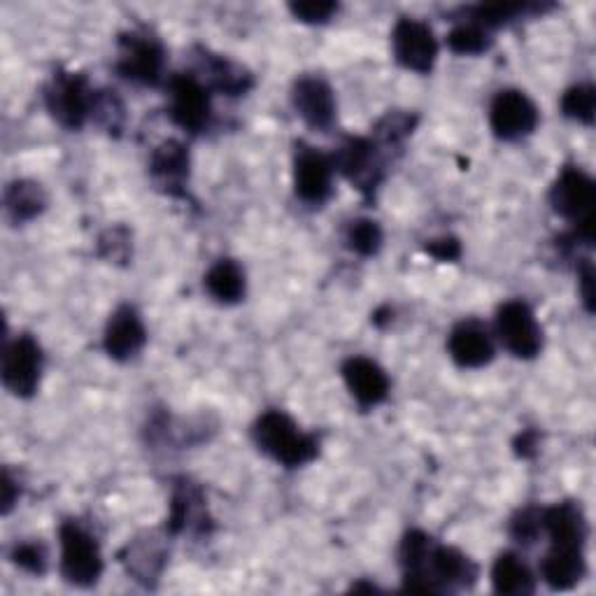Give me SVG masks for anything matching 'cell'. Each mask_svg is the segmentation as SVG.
Here are the masks:
<instances>
[{"label": "cell", "mask_w": 596, "mask_h": 596, "mask_svg": "<svg viewBox=\"0 0 596 596\" xmlns=\"http://www.w3.org/2000/svg\"><path fill=\"white\" fill-rule=\"evenodd\" d=\"M496 333L503 347L519 359H534L543 347V333L525 301H508L498 308Z\"/></svg>", "instance_id": "5"}, {"label": "cell", "mask_w": 596, "mask_h": 596, "mask_svg": "<svg viewBox=\"0 0 596 596\" xmlns=\"http://www.w3.org/2000/svg\"><path fill=\"white\" fill-rule=\"evenodd\" d=\"M434 543L424 531H408L401 543V562L405 569V575L420 573L426 564V557L432 552Z\"/></svg>", "instance_id": "26"}, {"label": "cell", "mask_w": 596, "mask_h": 596, "mask_svg": "<svg viewBox=\"0 0 596 596\" xmlns=\"http://www.w3.org/2000/svg\"><path fill=\"white\" fill-rule=\"evenodd\" d=\"M45 205H47V196H45L41 184L28 182V180H19L8 186L5 208L14 221H28V219L37 217L45 210Z\"/></svg>", "instance_id": "22"}, {"label": "cell", "mask_w": 596, "mask_h": 596, "mask_svg": "<svg viewBox=\"0 0 596 596\" xmlns=\"http://www.w3.org/2000/svg\"><path fill=\"white\" fill-rule=\"evenodd\" d=\"M168 91H171L173 122L184 130H190V134H198L210 119L208 89L194 74H175L171 84H168Z\"/></svg>", "instance_id": "11"}, {"label": "cell", "mask_w": 596, "mask_h": 596, "mask_svg": "<svg viewBox=\"0 0 596 596\" xmlns=\"http://www.w3.org/2000/svg\"><path fill=\"white\" fill-rule=\"evenodd\" d=\"M147 331L136 308L122 306L112 312L105 329V352L112 359L128 362L145 347Z\"/></svg>", "instance_id": "13"}, {"label": "cell", "mask_w": 596, "mask_h": 596, "mask_svg": "<svg viewBox=\"0 0 596 596\" xmlns=\"http://www.w3.org/2000/svg\"><path fill=\"white\" fill-rule=\"evenodd\" d=\"M289 10L306 24H324L339 12V5L331 3V0H303V3H291Z\"/></svg>", "instance_id": "30"}, {"label": "cell", "mask_w": 596, "mask_h": 596, "mask_svg": "<svg viewBox=\"0 0 596 596\" xmlns=\"http://www.w3.org/2000/svg\"><path fill=\"white\" fill-rule=\"evenodd\" d=\"M254 440L268 457L289 466V469H298V466L310 463L317 457V452H320V443H317V438L303 434L283 410H268V413L256 420Z\"/></svg>", "instance_id": "1"}, {"label": "cell", "mask_w": 596, "mask_h": 596, "mask_svg": "<svg viewBox=\"0 0 596 596\" xmlns=\"http://www.w3.org/2000/svg\"><path fill=\"white\" fill-rule=\"evenodd\" d=\"M562 110L564 115L583 122V124H592L594 122V110H596V91L592 84H577L571 87L564 99H562Z\"/></svg>", "instance_id": "25"}, {"label": "cell", "mask_w": 596, "mask_h": 596, "mask_svg": "<svg viewBox=\"0 0 596 596\" xmlns=\"http://www.w3.org/2000/svg\"><path fill=\"white\" fill-rule=\"evenodd\" d=\"M203 66L205 72H208V80L215 89L229 93V96H240V93H245L252 87V74L240 68L227 59H221V56H210L203 54Z\"/></svg>", "instance_id": "23"}, {"label": "cell", "mask_w": 596, "mask_h": 596, "mask_svg": "<svg viewBox=\"0 0 596 596\" xmlns=\"http://www.w3.org/2000/svg\"><path fill=\"white\" fill-rule=\"evenodd\" d=\"M585 575V552L583 548L569 546H552L546 562H543V577L552 589H571L583 581Z\"/></svg>", "instance_id": "19"}, {"label": "cell", "mask_w": 596, "mask_h": 596, "mask_svg": "<svg viewBox=\"0 0 596 596\" xmlns=\"http://www.w3.org/2000/svg\"><path fill=\"white\" fill-rule=\"evenodd\" d=\"M61 538V573L68 583L78 587H89L99 583L103 573L101 548L84 527L78 522H66L59 531Z\"/></svg>", "instance_id": "3"}, {"label": "cell", "mask_w": 596, "mask_h": 596, "mask_svg": "<svg viewBox=\"0 0 596 596\" xmlns=\"http://www.w3.org/2000/svg\"><path fill=\"white\" fill-rule=\"evenodd\" d=\"M413 126H415V117L403 115V112H391V115H387V117L378 124V136H380L385 142H397V140H401L403 136L413 134Z\"/></svg>", "instance_id": "33"}, {"label": "cell", "mask_w": 596, "mask_h": 596, "mask_svg": "<svg viewBox=\"0 0 596 596\" xmlns=\"http://www.w3.org/2000/svg\"><path fill=\"white\" fill-rule=\"evenodd\" d=\"M345 242L352 252L362 256L378 254L382 248V229L378 221L373 219H357L352 221L345 233Z\"/></svg>", "instance_id": "24"}, {"label": "cell", "mask_w": 596, "mask_h": 596, "mask_svg": "<svg viewBox=\"0 0 596 596\" xmlns=\"http://www.w3.org/2000/svg\"><path fill=\"white\" fill-rule=\"evenodd\" d=\"M447 349H450V357L461 368H482L494 359V345L490 333L475 320L461 322L452 329Z\"/></svg>", "instance_id": "15"}, {"label": "cell", "mask_w": 596, "mask_h": 596, "mask_svg": "<svg viewBox=\"0 0 596 596\" xmlns=\"http://www.w3.org/2000/svg\"><path fill=\"white\" fill-rule=\"evenodd\" d=\"M511 531L519 540V543H531V540H536L538 534L543 531V511H536V508L522 511L513 519Z\"/></svg>", "instance_id": "32"}, {"label": "cell", "mask_w": 596, "mask_h": 596, "mask_svg": "<svg viewBox=\"0 0 596 596\" xmlns=\"http://www.w3.org/2000/svg\"><path fill=\"white\" fill-rule=\"evenodd\" d=\"M93 96H96V93L89 89L84 74L56 72L47 87L45 101L51 117L61 126L74 130L89 119Z\"/></svg>", "instance_id": "4"}, {"label": "cell", "mask_w": 596, "mask_h": 596, "mask_svg": "<svg viewBox=\"0 0 596 596\" xmlns=\"http://www.w3.org/2000/svg\"><path fill=\"white\" fill-rule=\"evenodd\" d=\"M205 289L219 303H238L245 296V273L231 259H219L205 275Z\"/></svg>", "instance_id": "21"}, {"label": "cell", "mask_w": 596, "mask_h": 596, "mask_svg": "<svg viewBox=\"0 0 596 596\" xmlns=\"http://www.w3.org/2000/svg\"><path fill=\"white\" fill-rule=\"evenodd\" d=\"M43 349L31 335H16L3 352V385L19 399H28L41 385Z\"/></svg>", "instance_id": "6"}, {"label": "cell", "mask_w": 596, "mask_h": 596, "mask_svg": "<svg viewBox=\"0 0 596 596\" xmlns=\"http://www.w3.org/2000/svg\"><path fill=\"white\" fill-rule=\"evenodd\" d=\"M577 277H581V294H583L585 308L592 312L594 310V268H592L589 261H585Z\"/></svg>", "instance_id": "36"}, {"label": "cell", "mask_w": 596, "mask_h": 596, "mask_svg": "<svg viewBox=\"0 0 596 596\" xmlns=\"http://www.w3.org/2000/svg\"><path fill=\"white\" fill-rule=\"evenodd\" d=\"M91 115H96L99 122L110 128V134L112 130L117 134L124 124V105L115 96V91H103V93H96V96H93Z\"/></svg>", "instance_id": "29"}, {"label": "cell", "mask_w": 596, "mask_h": 596, "mask_svg": "<svg viewBox=\"0 0 596 596\" xmlns=\"http://www.w3.org/2000/svg\"><path fill=\"white\" fill-rule=\"evenodd\" d=\"M12 562L33 575H43L47 569V552L41 543H22L12 550Z\"/></svg>", "instance_id": "31"}, {"label": "cell", "mask_w": 596, "mask_h": 596, "mask_svg": "<svg viewBox=\"0 0 596 596\" xmlns=\"http://www.w3.org/2000/svg\"><path fill=\"white\" fill-rule=\"evenodd\" d=\"M447 47L455 54H482L490 47V37L482 31L480 24H461L450 35H447Z\"/></svg>", "instance_id": "27"}, {"label": "cell", "mask_w": 596, "mask_h": 596, "mask_svg": "<svg viewBox=\"0 0 596 596\" xmlns=\"http://www.w3.org/2000/svg\"><path fill=\"white\" fill-rule=\"evenodd\" d=\"M492 130L503 140H517L529 136L538 124V110L527 93L506 89L498 91L490 110Z\"/></svg>", "instance_id": "9"}, {"label": "cell", "mask_w": 596, "mask_h": 596, "mask_svg": "<svg viewBox=\"0 0 596 596\" xmlns=\"http://www.w3.org/2000/svg\"><path fill=\"white\" fill-rule=\"evenodd\" d=\"M343 378L352 397L362 405H378L389 394L387 373L366 357H352L343 366Z\"/></svg>", "instance_id": "17"}, {"label": "cell", "mask_w": 596, "mask_h": 596, "mask_svg": "<svg viewBox=\"0 0 596 596\" xmlns=\"http://www.w3.org/2000/svg\"><path fill=\"white\" fill-rule=\"evenodd\" d=\"M534 10H543L538 5L529 3H492V5H480L475 8L473 16L480 22V26H501L506 22H513L519 14L534 12Z\"/></svg>", "instance_id": "28"}, {"label": "cell", "mask_w": 596, "mask_h": 596, "mask_svg": "<svg viewBox=\"0 0 596 596\" xmlns=\"http://www.w3.org/2000/svg\"><path fill=\"white\" fill-rule=\"evenodd\" d=\"M426 252L438 261H457L461 256V242L452 236H443L428 242Z\"/></svg>", "instance_id": "35"}, {"label": "cell", "mask_w": 596, "mask_h": 596, "mask_svg": "<svg viewBox=\"0 0 596 596\" xmlns=\"http://www.w3.org/2000/svg\"><path fill=\"white\" fill-rule=\"evenodd\" d=\"M19 498V490H16V482L12 480L10 471L3 473V513L8 515L14 506V501Z\"/></svg>", "instance_id": "38"}, {"label": "cell", "mask_w": 596, "mask_h": 596, "mask_svg": "<svg viewBox=\"0 0 596 596\" xmlns=\"http://www.w3.org/2000/svg\"><path fill=\"white\" fill-rule=\"evenodd\" d=\"M294 107L301 119L312 128H329L335 119V99L331 87L322 78H301L294 84Z\"/></svg>", "instance_id": "14"}, {"label": "cell", "mask_w": 596, "mask_h": 596, "mask_svg": "<svg viewBox=\"0 0 596 596\" xmlns=\"http://www.w3.org/2000/svg\"><path fill=\"white\" fill-rule=\"evenodd\" d=\"M543 531L550 536L552 546L585 548L587 525H585V515L581 506L566 501L543 511Z\"/></svg>", "instance_id": "18"}, {"label": "cell", "mask_w": 596, "mask_h": 596, "mask_svg": "<svg viewBox=\"0 0 596 596\" xmlns=\"http://www.w3.org/2000/svg\"><path fill=\"white\" fill-rule=\"evenodd\" d=\"M149 173L165 194L184 196V182L190 177V154L177 140L161 142L149 163Z\"/></svg>", "instance_id": "16"}, {"label": "cell", "mask_w": 596, "mask_h": 596, "mask_svg": "<svg viewBox=\"0 0 596 596\" xmlns=\"http://www.w3.org/2000/svg\"><path fill=\"white\" fill-rule=\"evenodd\" d=\"M515 452L519 457H534L538 452V432H522L515 438Z\"/></svg>", "instance_id": "37"}, {"label": "cell", "mask_w": 596, "mask_h": 596, "mask_svg": "<svg viewBox=\"0 0 596 596\" xmlns=\"http://www.w3.org/2000/svg\"><path fill=\"white\" fill-rule=\"evenodd\" d=\"M333 165L354 182L357 190H362L366 196L376 190L380 182V163L376 154V145L366 138H349L335 154Z\"/></svg>", "instance_id": "12"}, {"label": "cell", "mask_w": 596, "mask_h": 596, "mask_svg": "<svg viewBox=\"0 0 596 596\" xmlns=\"http://www.w3.org/2000/svg\"><path fill=\"white\" fill-rule=\"evenodd\" d=\"M550 203L557 215H562L575 224V238L592 245L596 221V186L592 177L585 175L581 168H566L552 186Z\"/></svg>", "instance_id": "2"}, {"label": "cell", "mask_w": 596, "mask_h": 596, "mask_svg": "<svg viewBox=\"0 0 596 596\" xmlns=\"http://www.w3.org/2000/svg\"><path fill=\"white\" fill-rule=\"evenodd\" d=\"M391 45H394L397 61L415 72H428L436 64L438 41L432 26L420 22V19H401L391 33Z\"/></svg>", "instance_id": "8"}, {"label": "cell", "mask_w": 596, "mask_h": 596, "mask_svg": "<svg viewBox=\"0 0 596 596\" xmlns=\"http://www.w3.org/2000/svg\"><path fill=\"white\" fill-rule=\"evenodd\" d=\"M492 583L494 592L511 596H525L536 589L529 566L513 552H506L496 559L492 569Z\"/></svg>", "instance_id": "20"}, {"label": "cell", "mask_w": 596, "mask_h": 596, "mask_svg": "<svg viewBox=\"0 0 596 596\" xmlns=\"http://www.w3.org/2000/svg\"><path fill=\"white\" fill-rule=\"evenodd\" d=\"M126 229H110L105 236H101V254L112 261H124L130 252Z\"/></svg>", "instance_id": "34"}, {"label": "cell", "mask_w": 596, "mask_h": 596, "mask_svg": "<svg viewBox=\"0 0 596 596\" xmlns=\"http://www.w3.org/2000/svg\"><path fill=\"white\" fill-rule=\"evenodd\" d=\"M333 161L317 152L314 147L296 145L294 157V186L301 200L320 205L331 196V180H333Z\"/></svg>", "instance_id": "10"}, {"label": "cell", "mask_w": 596, "mask_h": 596, "mask_svg": "<svg viewBox=\"0 0 596 596\" xmlns=\"http://www.w3.org/2000/svg\"><path fill=\"white\" fill-rule=\"evenodd\" d=\"M117 70L122 72V78L138 84H159L163 74V47L152 35H122Z\"/></svg>", "instance_id": "7"}]
</instances>
